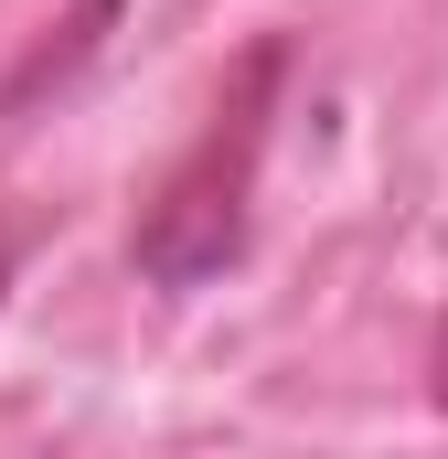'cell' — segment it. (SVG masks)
Instances as JSON below:
<instances>
[{
    "instance_id": "1",
    "label": "cell",
    "mask_w": 448,
    "mask_h": 459,
    "mask_svg": "<svg viewBox=\"0 0 448 459\" xmlns=\"http://www.w3.org/2000/svg\"><path fill=\"white\" fill-rule=\"evenodd\" d=\"M278 75H289V43H246L235 75H224L203 139L171 160V182L150 193V214L128 235L139 278L160 289H203L246 256V204H256V160H267V117H278Z\"/></svg>"
},
{
    "instance_id": "3",
    "label": "cell",
    "mask_w": 448,
    "mask_h": 459,
    "mask_svg": "<svg viewBox=\"0 0 448 459\" xmlns=\"http://www.w3.org/2000/svg\"><path fill=\"white\" fill-rule=\"evenodd\" d=\"M0 289H11V225H0Z\"/></svg>"
},
{
    "instance_id": "2",
    "label": "cell",
    "mask_w": 448,
    "mask_h": 459,
    "mask_svg": "<svg viewBox=\"0 0 448 459\" xmlns=\"http://www.w3.org/2000/svg\"><path fill=\"white\" fill-rule=\"evenodd\" d=\"M438 406H448V321H438Z\"/></svg>"
}]
</instances>
